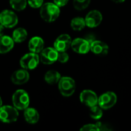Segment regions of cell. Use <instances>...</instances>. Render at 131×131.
Segmentation results:
<instances>
[{
	"instance_id": "cell-30",
	"label": "cell",
	"mask_w": 131,
	"mask_h": 131,
	"mask_svg": "<svg viewBox=\"0 0 131 131\" xmlns=\"http://www.w3.org/2000/svg\"><path fill=\"white\" fill-rule=\"evenodd\" d=\"M2 106V98H1V97H0V107Z\"/></svg>"
},
{
	"instance_id": "cell-21",
	"label": "cell",
	"mask_w": 131,
	"mask_h": 131,
	"mask_svg": "<svg viewBox=\"0 0 131 131\" xmlns=\"http://www.w3.org/2000/svg\"><path fill=\"white\" fill-rule=\"evenodd\" d=\"M71 27L74 31H81L86 27V22L84 18L76 17L71 21Z\"/></svg>"
},
{
	"instance_id": "cell-14",
	"label": "cell",
	"mask_w": 131,
	"mask_h": 131,
	"mask_svg": "<svg viewBox=\"0 0 131 131\" xmlns=\"http://www.w3.org/2000/svg\"><path fill=\"white\" fill-rule=\"evenodd\" d=\"M29 73L25 68L18 69L14 71L11 76V81L13 84L21 85L27 83L29 80Z\"/></svg>"
},
{
	"instance_id": "cell-10",
	"label": "cell",
	"mask_w": 131,
	"mask_h": 131,
	"mask_svg": "<svg viewBox=\"0 0 131 131\" xmlns=\"http://www.w3.org/2000/svg\"><path fill=\"white\" fill-rule=\"evenodd\" d=\"M80 101L88 107H91L97 105L98 96L91 90H84L80 94Z\"/></svg>"
},
{
	"instance_id": "cell-24",
	"label": "cell",
	"mask_w": 131,
	"mask_h": 131,
	"mask_svg": "<svg viewBox=\"0 0 131 131\" xmlns=\"http://www.w3.org/2000/svg\"><path fill=\"white\" fill-rule=\"evenodd\" d=\"M91 0H74L73 5L76 10L82 11L86 9L90 5Z\"/></svg>"
},
{
	"instance_id": "cell-15",
	"label": "cell",
	"mask_w": 131,
	"mask_h": 131,
	"mask_svg": "<svg viewBox=\"0 0 131 131\" xmlns=\"http://www.w3.org/2000/svg\"><path fill=\"white\" fill-rule=\"evenodd\" d=\"M45 46V41L42 38L39 36L32 37L28 41V49L31 52L39 54Z\"/></svg>"
},
{
	"instance_id": "cell-26",
	"label": "cell",
	"mask_w": 131,
	"mask_h": 131,
	"mask_svg": "<svg viewBox=\"0 0 131 131\" xmlns=\"http://www.w3.org/2000/svg\"><path fill=\"white\" fill-rule=\"evenodd\" d=\"M28 4L33 8H41V5L44 4V0H27Z\"/></svg>"
},
{
	"instance_id": "cell-16",
	"label": "cell",
	"mask_w": 131,
	"mask_h": 131,
	"mask_svg": "<svg viewBox=\"0 0 131 131\" xmlns=\"http://www.w3.org/2000/svg\"><path fill=\"white\" fill-rule=\"evenodd\" d=\"M15 41L12 38L8 35H2L0 37V54H6L9 52L14 47Z\"/></svg>"
},
{
	"instance_id": "cell-9",
	"label": "cell",
	"mask_w": 131,
	"mask_h": 131,
	"mask_svg": "<svg viewBox=\"0 0 131 131\" xmlns=\"http://www.w3.org/2000/svg\"><path fill=\"white\" fill-rule=\"evenodd\" d=\"M71 48L77 54H85L90 51V42L87 38H76L72 40Z\"/></svg>"
},
{
	"instance_id": "cell-23",
	"label": "cell",
	"mask_w": 131,
	"mask_h": 131,
	"mask_svg": "<svg viewBox=\"0 0 131 131\" xmlns=\"http://www.w3.org/2000/svg\"><path fill=\"white\" fill-rule=\"evenodd\" d=\"M11 7L15 11H22L26 8L27 0H9Z\"/></svg>"
},
{
	"instance_id": "cell-6",
	"label": "cell",
	"mask_w": 131,
	"mask_h": 131,
	"mask_svg": "<svg viewBox=\"0 0 131 131\" xmlns=\"http://www.w3.org/2000/svg\"><path fill=\"white\" fill-rule=\"evenodd\" d=\"M40 62V58L38 54L30 52L21 57L20 60V64L22 68L26 70H33L38 65Z\"/></svg>"
},
{
	"instance_id": "cell-27",
	"label": "cell",
	"mask_w": 131,
	"mask_h": 131,
	"mask_svg": "<svg viewBox=\"0 0 131 131\" xmlns=\"http://www.w3.org/2000/svg\"><path fill=\"white\" fill-rule=\"evenodd\" d=\"M53 1H54V3L57 5L58 7H63L68 4L69 0H53Z\"/></svg>"
},
{
	"instance_id": "cell-22",
	"label": "cell",
	"mask_w": 131,
	"mask_h": 131,
	"mask_svg": "<svg viewBox=\"0 0 131 131\" xmlns=\"http://www.w3.org/2000/svg\"><path fill=\"white\" fill-rule=\"evenodd\" d=\"M89 115L94 121H99L103 117V109L97 105L89 108Z\"/></svg>"
},
{
	"instance_id": "cell-7",
	"label": "cell",
	"mask_w": 131,
	"mask_h": 131,
	"mask_svg": "<svg viewBox=\"0 0 131 131\" xmlns=\"http://www.w3.org/2000/svg\"><path fill=\"white\" fill-rule=\"evenodd\" d=\"M18 16L12 11L4 10L0 13V23L4 26V28H13L18 24Z\"/></svg>"
},
{
	"instance_id": "cell-17",
	"label": "cell",
	"mask_w": 131,
	"mask_h": 131,
	"mask_svg": "<svg viewBox=\"0 0 131 131\" xmlns=\"http://www.w3.org/2000/svg\"><path fill=\"white\" fill-rule=\"evenodd\" d=\"M25 120L31 124H36L39 121V114L38 111L33 107H27L24 111Z\"/></svg>"
},
{
	"instance_id": "cell-3",
	"label": "cell",
	"mask_w": 131,
	"mask_h": 131,
	"mask_svg": "<svg viewBox=\"0 0 131 131\" xmlns=\"http://www.w3.org/2000/svg\"><path fill=\"white\" fill-rule=\"evenodd\" d=\"M12 100L13 106L18 110H25L29 107L30 97L24 90H17L13 94Z\"/></svg>"
},
{
	"instance_id": "cell-19",
	"label": "cell",
	"mask_w": 131,
	"mask_h": 131,
	"mask_svg": "<svg viewBox=\"0 0 131 131\" xmlns=\"http://www.w3.org/2000/svg\"><path fill=\"white\" fill-rule=\"evenodd\" d=\"M61 76L60 73L55 70H51L46 72L45 74V81L48 84H58Z\"/></svg>"
},
{
	"instance_id": "cell-28",
	"label": "cell",
	"mask_w": 131,
	"mask_h": 131,
	"mask_svg": "<svg viewBox=\"0 0 131 131\" xmlns=\"http://www.w3.org/2000/svg\"><path fill=\"white\" fill-rule=\"evenodd\" d=\"M3 30H4V26L0 23V37L3 35Z\"/></svg>"
},
{
	"instance_id": "cell-13",
	"label": "cell",
	"mask_w": 131,
	"mask_h": 131,
	"mask_svg": "<svg viewBox=\"0 0 131 131\" xmlns=\"http://www.w3.org/2000/svg\"><path fill=\"white\" fill-rule=\"evenodd\" d=\"M90 51L97 55H105L108 54L109 46L102 41L92 40L90 42Z\"/></svg>"
},
{
	"instance_id": "cell-11",
	"label": "cell",
	"mask_w": 131,
	"mask_h": 131,
	"mask_svg": "<svg viewBox=\"0 0 131 131\" xmlns=\"http://www.w3.org/2000/svg\"><path fill=\"white\" fill-rule=\"evenodd\" d=\"M86 26L90 28H94L98 27L103 20L102 13L98 10H91L90 11L84 18Z\"/></svg>"
},
{
	"instance_id": "cell-1",
	"label": "cell",
	"mask_w": 131,
	"mask_h": 131,
	"mask_svg": "<svg viewBox=\"0 0 131 131\" xmlns=\"http://www.w3.org/2000/svg\"><path fill=\"white\" fill-rule=\"evenodd\" d=\"M60 15V7L54 2L44 3L40 8V15L46 22L54 21Z\"/></svg>"
},
{
	"instance_id": "cell-5",
	"label": "cell",
	"mask_w": 131,
	"mask_h": 131,
	"mask_svg": "<svg viewBox=\"0 0 131 131\" xmlns=\"http://www.w3.org/2000/svg\"><path fill=\"white\" fill-rule=\"evenodd\" d=\"M117 101V94L113 91H107L98 97V106L103 110H109L115 106Z\"/></svg>"
},
{
	"instance_id": "cell-25",
	"label": "cell",
	"mask_w": 131,
	"mask_h": 131,
	"mask_svg": "<svg viewBox=\"0 0 131 131\" xmlns=\"http://www.w3.org/2000/svg\"><path fill=\"white\" fill-rule=\"evenodd\" d=\"M69 60V55L66 51H58V61L64 64Z\"/></svg>"
},
{
	"instance_id": "cell-29",
	"label": "cell",
	"mask_w": 131,
	"mask_h": 131,
	"mask_svg": "<svg viewBox=\"0 0 131 131\" xmlns=\"http://www.w3.org/2000/svg\"><path fill=\"white\" fill-rule=\"evenodd\" d=\"M114 2H115V3H122V2H124L125 0H112Z\"/></svg>"
},
{
	"instance_id": "cell-12",
	"label": "cell",
	"mask_w": 131,
	"mask_h": 131,
	"mask_svg": "<svg viewBox=\"0 0 131 131\" xmlns=\"http://www.w3.org/2000/svg\"><path fill=\"white\" fill-rule=\"evenodd\" d=\"M72 39L68 34H62L59 35L54 42V48L58 51H66L71 45Z\"/></svg>"
},
{
	"instance_id": "cell-2",
	"label": "cell",
	"mask_w": 131,
	"mask_h": 131,
	"mask_svg": "<svg viewBox=\"0 0 131 131\" xmlns=\"http://www.w3.org/2000/svg\"><path fill=\"white\" fill-rule=\"evenodd\" d=\"M58 89L61 94L64 97H71L76 90V83L71 77H61L58 81Z\"/></svg>"
},
{
	"instance_id": "cell-8",
	"label": "cell",
	"mask_w": 131,
	"mask_h": 131,
	"mask_svg": "<svg viewBox=\"0 0 131 131\" xmlns=\"http://www.w3.org/2000/svg\"><path fill=\"white\" fill-rule=\"evenodd\" d=\"M58 51L54 48H46L40 52V61L44 64L49 65L54 64L58 60Z\"/></svg>"
},
{
	"instance_id": "cell-18",
	"label": "cell",
	"mask_w": 131,
	"mask_h": 131,
	"mask_svg": "<svg viewBox=\"0 0 131 131\" xmlns=\"http://www.w3.org/2000/svg\"><path fill=\"white\" fill-rule=\"evenodd\" d=\"M28 37V32L26 29L23 28H17L13 31L12 39L15 43H21L26 40Z\"/></svg>"
},
{
	"instance_id": "cell-20",
	"label": "cell",
	"mask_w": 131,
	"mask_h": 131,
	"mask_svg": "<svg viewBox=\"0 0 131 131\" xmlns=\"http://www.w3.org/2000/svg\"><path fill=\"white\" fill-rule=\"evenodd\" d=\"M110 130L105 124L101 122H97L96 124H88L84 125L81 129V131H101Z\"/></svg>"
},
{
	"instance_id": "cell-4",
	"label": "cell",
	"mask_w": 131,
	"mask_h": 131,
	"mask_svg": "<svg viewBox=\"0 0 131 131\" xmlns=\"http://www.w3.org/2000/svg\"><path fill=\"white\" fill-rule=\"evenodd\" d=\"M19 116L18 109L14 106L5 105L0 107V121L3 123H12L18 120Z\"/></svg>"
}]
</instances>
